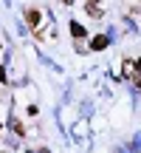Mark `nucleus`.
<instances>
[{
  "mask_svg": "<svg viewBox=\"0 0 141 153\" xmlns=\"http://www.w3.org/2000/svg\"><path fill=\"white\" fill-rule=\"evenodd\" d=\"M107 43H110V40L102 34V37H93V40H90V48H93V51H99V48H107Z\"/></svg>",
  "mask_w": 141,
  "mask_h": 153,
  "instance_id": "20e7f679",
  "label": "nucleus"
},
{
  "mask_svg": "<svg viewBox=\"0 0 141 153\" xmlns=\"http://www.w3.org/2000/svg\"><path fill=\"white\" fill-rule=\"evenodd\" d=\"M62 3H65V6H70V3H73V0H62Z\"/></svg>",
  "mask_w": 141,
  "mask_h": 153,
  "instance_id": "423d86ee",
  "label": "nucleus"
},
{
  "mask_svg": "<svg viewBox=\"0 0 141 153\" xmlns=\"http://www.w3.org/2000/svg\"><path fill=\"white\" fill-rule=\"evenodd\" d=\"M87 3H99V0H87Z\"/></svg>",
  "mask_w": 141,
  "mask_h": 153,
  "instance_id": "0eeeda50",
  "label": "nucleus"
},
{
  "mask_svg": "<svg viewBox=\"0 0 141 153\" xmlns=\"http://www.w3.org/2000/svg\"><path fill=\"white\" fill-rule=\"evenodd\" d=\"M85 9H87V14H90V17H96V20H99V17H102V14H104V11H102V9H99V3H87V6H85Z\"/></svg>",
  "mask_w": 141,
  "mask_h": 153,
  "instance_id": "39448f33",
  "label": "nucleus"
},
{
  "mask_svg": "<svg viewBox=\"0 0 141 153\" xmlns=\"http://www.w3.org/2000/svg\"><path fill=\"white\" fill-rule=\"evenodd\" d=\"M40 153H48V150H40Z\"/></svg>",
  "mask_w": 141,
  "mask_h": 153,
  "instance_id": "6e6552de",
  "label": "nucleus"
},
{
  "mask_svg": "<svg viewBox=\"0 0 141 153\" xmlns=\"http://www.w3.org/2000/svg\"><path fill=\"white\" fill-rule=\"evenodd\" d=\"M121 68H124V76H130V79H133V82L138 85V71H136V60H130V57H127V60H121Z\"/></svg>",
  "mask_w": 141,
  "mask_h": 153,
  "instance_id": "f257e3e1",
  "label": "nucleus"
},
{
  "mask_svg": "<svg viewBox=\"0 0 141 153\" xmlns=\"http://www.w3.org/2000/svg\"><path fill=\"white\" fill-rule=\"evenodd\" d=\"M26 20H28V26H40V20H43V14H40V9H34V6H31V9H26Z\"/></svg>",
  "mask_w": 141,
  "mask_h": 153,
  "instance_id": "f03ea898",
  "label": "nucleus"
},
{
  "mask_svg": "<svg viewBox=\"0 0 141 153\" xmlns=\"http://www.w3.org/2000/svg\"><path fill=\"white\" fill-rule=\"evenodd\" d=\"M85 34H87V31H85V26H79V23H76V20L70 23V37H73V40H82V37H85Z\"/></svg>",
  "mask_w": 141,
  "mask_h": 153,
  "instance_id": "7ed1b4c3",
  "label": "nucleus"
}]
</instances>
